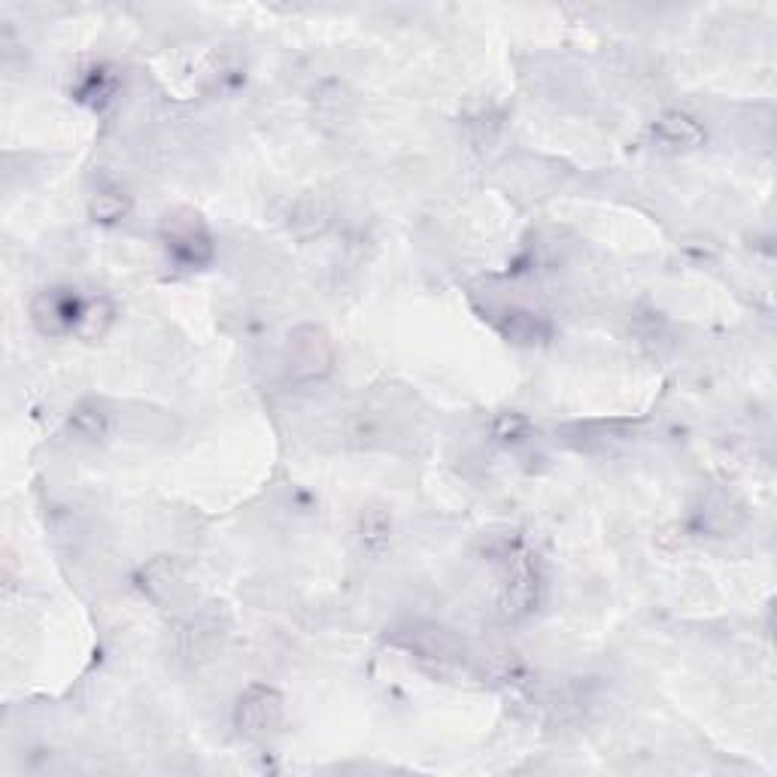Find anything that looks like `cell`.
<instances>
[{
    "instance_id": "cell-4",
    "label": "cell",
    "mask_w": 777,
    "mask_h": 777,
    "mask_svg": "<svg viewBox=\"0 0 777 777\" xmlns=\"http://www.w3.org/2000/svg\"><path fill=\"white\" fill-rule=\"evenodd\" d=\"M83 304L86 302H79V295H74L70 288H46L34 298L31 316L43 335L58 338L64 331H74L76 319L83 314Z\"/></svg>"
},
{
    "instance_id": "cell-3",
    "label": "cell",
    "mask_w": 777,
    "mask_h": 777,
    "mask_svg": "<svg viewBox=\"0 0 777 777\" xmlns=\"http://www.w3.org/2000/svg\"><path fill=\"white\" fill-rule=\"evenodd\" d=\"M288 376L298 383H314L331 374L335 368V347L322 328L302 326L288 335L286 343Z\"/></svg>"
},
{
    "instance_id": "cell-8",
    "label": "cell",
    "mask_w": 777,
    "mask_h": 777,
    "mask_svg": "<svg viewBox=\"0 0 777 777\" xmlns=\"http://www.w3.org/2000/svg\"><path fill=\"white\" fill-rule=\"evenodd\" d=\"M116 322V307L107 298H95V302L83 304V314L76 319V335L83 340H98L107 335V328Z\"/></svg>"
},
{
    "instance_id": "cell-2",
    "label": "cell",
    "mask_w": 777,
    "mask_h": 777,
    "mask_svg": "<svg viewBox=\"0 0 777 777\" xmlns=\"http://www.w3.org/2000/svg\"><path fill=\"white\" fill-rule=\"evenodd\" d=\"M283 720H286L283 696L274 687H262V683L243 692L238 699V708H234V726H238L240 738L247 741L274 738Z\"/></svg>"
},
{
    "instance_id": "cell-5",
    "label": "cell",
    "mask_w": 777,
    "mask_h": 777,
    "mask_svg": "<svg viewBox=\"0 0 777 777\" xmlns=\"http://www.w3.org/2000/svg\"><path fill=\"white\" fill-rule=\"evenodd\" d=\"M538 604V574L528 559H516L511 574L504 580L502 611L507 620H523L535 611Z\"/></svg>"
},
{
    "instance_id": "cell-1",
    "label": "cell",
    "mask_w": 777,
    "mask_h": 777,
    "mask_svg": "<svg viewBox=\"0 0 777 777\" xmlns=\"http://www.w3.org/2000/svg\"><path fill=\"white\" fill-rule=\"evenodd\" d=\"M162 240L167 255L179 267H201L214 259V238L195 210L179 207L162 219Z\"/></svg>"
},
{
    "instance_id": "cell-11",
    "label": "cell",
    "mask_w": 777,
    "mask_h": 777,
    "mask_svg": "<svg viewBox=\"0 0 777 777\" xmlns=\"http://www.w3.org/2000/svg\"><path fill=\"white\" fill-rule=\"evenodd\" d=\"M91 219L95 222H119L122 216L128 214V198L122 195V191H98L95 198H91Z\"/></svg>"
},
{
    "instance_id": "cell-6",
    "label": "cell",
    "mask_w": 777,
    "mask_h": 777,
    "mask_svg": "<svg viewBox=\"0 0 777 777\" xmlns=\"http://www.w3.org/2000/svg\"><path fill=\"white\" fill-rule=\"evenodd\" d=\"M140 587L155 604H174L186 592V568L171 556H158L140 571Z\"/></svg>"
},
{
    "instance_id": "cell-7",
    "label": "cell",
    "mask_w": 777,
    "mask_h": 777,
    "mask_svg": "<svg viewBox=\"0 0 777 777\" xmlns=\"http://www.w3.org/2000/svg\"><path fill=\"white\" fill-rule=\"evenodd\" d=\"M653 138L659 140L663 146H668V150H696V146H702L704 131L692 116L671 110V113H665L656 119V125H653Z\"/></svg>"
},
{
    "instance_id": "cell-13",
    "label": "cell",
    "mask_w": 777,
    "mask_h": 777,
    "mask_svg": "<svg viewBox=\"0 0 777 777\" xmlns=\"http://www.w3.org/2000/svg\"><path fill=\"white\" fill-rule=\"evenodd\" d=\"M528 431V419L523 414H502L492 426V435L499 440H519Z\"/></svg>"
},
{
    "instance_id": "cell-12",
    "label": "cell",
    "mask_w": 777,
    "mask_h": 777,
    "mask_svg": "<svg viewBox=\"0 0 777 777\" xmlns=\"http://www.w3.org/2000/svg\"><path fill=\"white\" fill-rule=\"evenodd\" d=\"M326 207H322V201H316V198H302V201L295 204V210H292V226H310V234L326 226Z\"/></svg>"
},
{
    "instance_id": "cell-10",
    "label": "cell",
    "mask_w": 777,
    "mask_h": 777,
    "mask_svg": "<svg viewBox=\"0 0 777 777\" xmlns=\"http://www.w3.org/2000/svg\"><path fill=\"white\" fill-rule=\"evenodd\" d=\"M70 431L86 440H98L107 431V414H103L101 407H95V404H83L70 416Z\"/></svg>"
},
{
    "instance_id": "cell-9",
    "label": "cell",
    "mask_w": 777,
    "mask_h": 777,
    "mask_svg": "<svg viewBox=\"0 0 777 777\" xmlns=\"http://www.w3.org/2000/svg\"><path fill=\"white\" fill-rule=\"evenodd\" d=\"M388 535H392V519L386 516V511L368 507V511L359 516V540H362V547L368 552L386 550Z\"/></svg>"
}]
</instances>
